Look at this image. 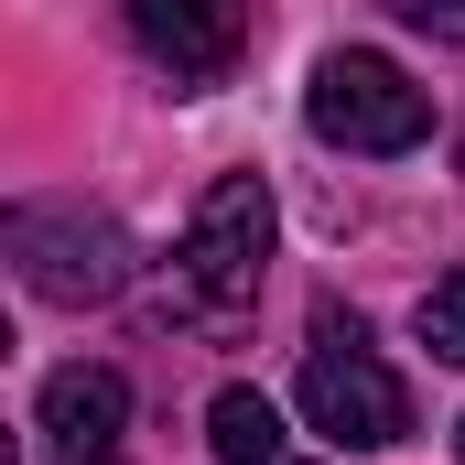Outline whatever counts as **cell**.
<instances>
[{
	"instance_id": "1",
	"label": "cell",
	"mask_w": 465,
	"mask_h": 465,
	"mask_svg": "<svg viewBox=\"0 0 465 465\" xmlns=\"http://www.w3.org/2000/svg\"><path fill=\"white\" fill-rule=\"evenodd\" d=\"M303 422L336 433V444H357V455H379V444L411 433V390L390 379V357L368 347L357 314H314V347H303Z\"/></svg>"
},
{
	"instance_id": "2",
	"label": "cell",
	"mask_w": 465,
	"mask_h": 465,
	"mask_svg": "<svg viewBox=\"0 0 465 465\" xmlns=\"http://www.w3.org/2000/svg\"><path fill=\"white\" fill-rule=\"evenodd\" d=\"M260 271H271V184H260V173H217V184L195 195V228H184L173 282H184L195 314H238V303L260 292Z\"/></svg>"
},
{
	"instance_id": "3",
	"label": "cell",
	"mask_w": 465,
	"mask_h": 465,
	"mask_svg": "<svg viewBox=\"0 0 465 465\" xmlns=\"http://www.w3.org/2000/svg\"><path fill=\"white\" fill-rule=\"evenodd\" d=\"M303 119H314V141H336V152H411L422 130H433V98L390 65V54H325L314 65V87H303Z\"/></svg>"
},
{
	"instance_id": "4",
	"label": "cell",
	"mask_w": 465,
	"mask_h": 465,
	"mask_svg": "<svg viewBox=\"0 0 465 465\" xmlns=\"http://www.w3.org/2000/svg\"><path fill=\"white\" fill-rule=\"evenodd\" d=\"M11 260L44 303H109L130 292V238L98 206H11Z\"/></svg>"
},
{
	"instance_id": "5",
	"label": "cell",
	"mask_w": 465,
	"mask_h": 465,
	"mask_svg": "<svg viewBox=\"0 0 465 465\" xmlns=\"http://www.w3.org/2000/svg\"><path fill=\"white\" fill-rule=\"evenodd\" d=\"M130 33L173 87H217L249 44V0H130Z\"/></svg>"
},
{
	"instance_id": "6",
	"label": "cell",
	"mask_w": 465,
	"mask_h": 465,
	"mask_svg": "<svg viewBox=\"0 0 465 465\" xmlns=\"http://www.w3.org/2000/svg\"><path fill=\"white\" fill-rule=\"evenodd\" d=\"M119 422H130V379H119V368L76 357V368H54V379H44V433H54V455L109 465Z\"/></svg>"
},
{
	"instance_id": "7",
	"label": "cell",
	"mask_w": 465,
	"mask_h": 465,
	"mask_svg": "<svg viewBox=\"0 0 465 465\" xmlns=\"http://www.w3.org/2000/svg\"><path fill=\"white\" fill-rule=\"evenodd\" d=\"M206 455L217 465H282V411L260 390H217L206 401Z\"/></svg>"
},
{
	"instance_id": "8",
	"label": "cell",
	"mask_w": 465,
	"mask_h": 465,
	"mask_svg": "<svg viewBox=\"0 0 465 465\" xmlns=\"http://www.w3.org/2000/svg\"><path fill=\"white\" fill-rule=\"evenodd\" d=\"M422 347L444 357V368H465V271H444V282L422 292Z\"/></svg>"
},
{
	"instance_id": "9",
	"label": "cell",
	"mask_w": 465,
	"mask_h": 465,
	"mask_svg": "<svg viewBox=\"0 0 465 465\" xmlns=\"http://www.w3.org/2000/svg\"><path fill=\"white\" fill-rule=\"evenodd\" d=\"M411 33H433V44H465V0H390Z\"/></svg>"
},
{
	"instance_id": "10",
	"label": "cell",
	"mask_w": 465,
	"mask_h": 465,
	"mask_svg": "<svg viewBox=\"0 0 465 465\" xmlns=\"http://www.w3.org/2000/svg\"><path fill=\"white\" fill-rule=\"evenodd\" d=\"M455 455H465V422H455Z\"/></svg>"
},
{
	"instance_id": "11",
	"label": "cell",
	"mask_w": 465,
	"mask_h": 465,
	"mask_svg": "<svg viewBox=\"0 0 465 465\" xmlns=\"http://www.w3.org/2000/svg\"><path fill=\"white\" fill-rule=\"evenodd\" d=\"M455 163H465V152H455Z\"/></svg>"
}]
</instances>
